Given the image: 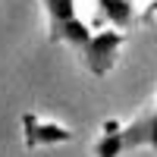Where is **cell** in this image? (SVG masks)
Segmentation results:
<instances>
[{
  "instance_id": "6da1fadb",
  "label": "cell",
  "mask_w": 157,
  "mask_h": 157,
  "mask_svg": "<svg viewBox=\"0 0 157 157\" xmlns=\"http://www.w3.org/2000/svg\"><path fill=\"white\" fill-rule=\"evenodd\" d=\"M41 6L47 10V38L54 44L72 47L75 54L82 57V50L88 47L94 32L88 29V22L78 19L75 0H41Z\"/></svg>"
},
{
  "instance_id": "7a4b0ae2",
  "label": "cell",
  "mask_w": 157,
  "mask_h": 157,
  "mask_svg": "<svg viewBox=\"0 0 157 157\" xmlns=\"http://www.w3.org/2000/svg\"><path fill=\"white\" fill-rule=\"evenodd\" d=\"M126 44V32L123 29H104V32H94L91 35L88 47L82 50V63L91 75H107L113 69L116 57H120V47Z\"/></svg>"
},
{
  "instance_id": "3957f363",
  "label": "cell",
  "mask_w": 157,
  "mask_h": 157,
  "mask_svg": "<svg viewBox=\"0 0 157 157\" xmlns=\"http://www.w3.org/2000/svg\"><path fill=\"white\" fill-rule=\"evenodd\" d=\"M22 138H25V148L35 151L47 145H66V141H72V132L63 123L41 120L38 113H22Z\"/></svg>"
},
{
  "instance_id": "277c9868",
  "label": "cell",
  "mask_w": 157,
  "mask_h": 157,
  "mask_svg": "<svg viewBox=\"0 0 157 157\" xmlns=\"http://www.w3.org/2000/svg\"><path fill=\"white\" fill-rule=\"evenodd\" d=\"M135 148H151L157 157V107L141 110L132 123L123 126V151H135Z\"/></svg>"
},
{
  "instance_id": "5b68a950",
  "label": "cell",
  "mask_w": 157,
  "mask_h": 157,
  "mask_svg": "<svg viewBox=\"0 0 157 157\" xmlns=\"http://www.w3.org/2000/svg\"><path fill=\"white\" fill-rule=\"evenodd\" d=\"M120 154H123V123L107 120L94 141V157H120Z\"/></svg>"
},
{
  "instance_id": "8992f818",
  "label": "cell",
  "mask_w": 157,
  "mask_h": 157,
  "mask_svg": "<svg viewBox=\"0 0 157 157\" xmlns=\"http://www.w3.org/2000/svg\"><path fill=\"white\" fill-rule=\"evenodd\" d=\"M94 3H98L101 19H107L110 25H116V29H129V25L135 22L132 0H94Z\"/></svg>"
},
{
  "instance_id": "52a82bcc",
  "label": "cell",
  "mask_w": 157,
  "mask_h": 157,
  "mask_svg": "<svg viewBox=\"0 0 157 157\" xmlns=\"http://www.w3.org/2000/svg\"><path fill=\"white\" fill-rule=\"evenodd\" d=\"M138 19H141V22H151V25L157 22V0H154V3H148V6H145V13H141Z\"/></svg>"
}]
</instances>
